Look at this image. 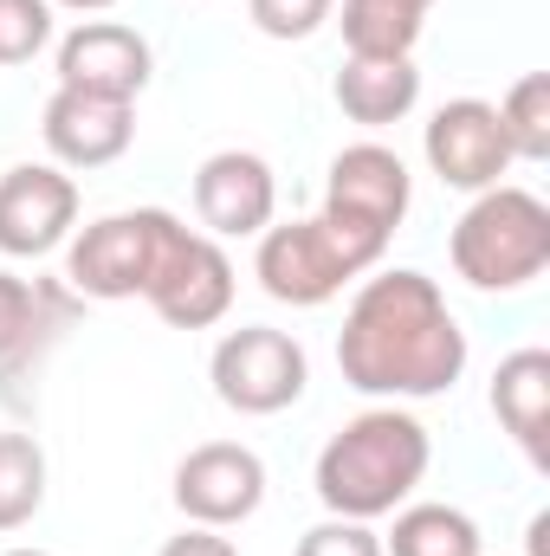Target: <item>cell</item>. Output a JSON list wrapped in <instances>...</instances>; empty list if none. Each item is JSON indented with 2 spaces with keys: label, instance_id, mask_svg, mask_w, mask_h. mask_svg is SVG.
Instances as JSON below:
<instances>
[{
  "label": "cell",
  "instance_id": "7402d4cb",
  "mask_svg": "<svg viewBox=\"0 0 550 556\" xmlns=\"http://www.w3.org/2000/svg\"><path fill=\"white\" fill-rule=\"evenodd\" d=\"M52 46V0H0V65H26Z\"/></svg>",
  "mask_w": 550,
  "mask_h": 556
},
{
  "label": "cell",
  "instance_id": "44dd1931",
  "mask_svg": "<svg viewBox=\"0 0 550 556\" xmlns=\"http://www.w3.org/2000/svg\"><path fill=\"white\" fill-rule=\"evenodd\" d=\"M39 324H46V291L26 285V278H13V273H0V369L33 350Z\"/></svg>",
  "mask_w": 550,
  "mask_h": 556
},
{
  "label": "cell",
  "instance_id": "52a82bcc",
  "mask_svg": "<svg viewBox=\"0 0 550 556\" xmlns=\"http://www.w3.org/2000/svg\"><path fill=\"white\" fill-rule=\"evenodd\" d=\"M363 273H370V266L330 233L324 214H317V220L266 227V233H260V253H253V278H260V291L278 298V304H298V311L330 304L350 278H363Z\"/></svg>",
  "mask_w": 550,
  "mask_h": 556
},
{
  "label": "cell",
  "instance_id": "5bb4252c",
  "mask_svg": "<svg viewBox=\"0 0 550 556\" xmlns=\"http://www.w3.org/2000/svg\"><path fill=\"white\" fill-rule=\"evenodd\" d=\"M46 149L59 168H111L130 142H137V104L117 98H91V91H52L46 98Z\"/></svg>",
  "mask_w": 550,
  "mask_h": 556
},
{
  "label": "cell",
  "instance_id": "8fae6325",
  "mask_svg": "<svg viewBox=\"0 0 550 556\" xmlns=\"http://www.w3.org/2000/svg\"><path fill=\"white\" fill-rule=\"evenodd\" d=\"M427 168L447 181V188H460V194H486V188H499V175L512 168V142L499 130V104H486V98H453V104H440L434 117H427Z\"/></svg>",
  "mask_w": 550,
  "mask_h": 556
},
{
  "label": "cell",
  "instance_id": "5b68a950",
  "mask_svg": "<svg viewBox=\"0 0 550 556\" xmlns=\"http://www.w3.org/2000/svg\"><path fill=\"white\" fill-rule=\"evenodd\" d=\"M175 233H182V220L162 214V207L104 214V220H91V227L72 233V247H65V278H72V291L104 298V304L142 298Z\"/></svg>",
  "mask_w": 550,
  "mask_h": 556
},
{
  "label": "cell",
  "instance_id": "4fadbf2b",
  "mask_svg": "<svg viewBox=\"0 0 550 556\" xmlns=\"http://www.w3.org/2000/svg\"><path fill=\"white\" fill-rule=\"evenodd\" d=\"M155 72V52L137 26L124 20H85L59 39V85L65 91H91V98H117L137 104L142 85Z\"/></svg>",
  "mask_w": 550,
  "mask_h": 556
},
{
  "label": "cell",
  "instance_id": "3957f363",
  "mask_svg": "<svg viewBox=\"0 0 550 556\" xmlns=\"http://www.w3.org/2000/svg\"><path fill=\"white\" fill-rule=\"evenodd\" d=\"M453 273L473 291H525L550 266V207L532 188H486L453 220Z\"/></svg>",
  "mask_w": 550,
  "mask_h": 556
},
{
  "label": "cell",
  "instance_id": "9c48e42d",
  "mask_svg": "<svg viewBox=\"0 0 550 556\" xmlns=\"http://www.w3.org/2000/svg\"><path fill=\"white\" fill-rule=\"evenodd\" d=\"M78 227V181L59 162H20L0 175V253L46 260Z\"/></svg>",
  "mask_w": 550,
  "mask_h": 556
},
{
  "label": "cell",
  "instance_id": "8992f818",
  "mask_svg": "<svg viewBox=\"0 0 550 556\" xmlns=\"http://www.w3.org/2000/svg\"><path fill=\"white\" fill-rule=\"evenodd\" d=\"M208 376H214V395L234 415H285L304 395L311 363H304L298 337H285L273 324H240V330H227L214 343Z\"/></svg>",
  "mask_w": 550,
  "mask_h": 556
},
{
  "label": "cell",
  "instance_id": "ba28073f",
  "mask_svg": "<svg viewBox=\"0 0 550 556\" xmlns=\"http://www.w3.org/2000/svg\"><path fill=\"white\" fill-rule=\"evenodd\" d=\"M175 505H182L188 525L234 531L266 505V459L240 440H201L175 466Z\"/></svg>",
  "mask_w": 550,
  "mask_h": 556
},
{
  "label": "cell",
  "instance_id": "2e32d148",
  "mask_svg": "<svg viewBox=\"0 0 550 556\" xmlns=\"http://www.w3.org/2000/svg\"><path fill=\"white\" fill-rule=\"evenodd\" d=\"M414 104H421V72L414 59H350L337 72V111L363 130H383V124H402Z\"/></svg>",
  "mask_w": 550,
  "mask_h": 556
},
{
  "label": "cell",
  "instance_id": "d4e9b609",
  "mask_svg": "<svg viewBox=\"0 0 550 556\" xmlns=\"http://www.w3.org/2000/svg\"><path fill=\"white\" fill-rule=\"evenodd\" d=\"M162 556H240L234 551V538H221V531H208V525H188V531H175Z\"/></svg>",
  "mask_w": 550,
  "mask_h": 556
},
{
  "label": "cell",
  "instance_id": "7c38bea8",
  "mask_svg": "<svg viewBox=\"0 0 550 556\" xmlns=\"http://www.w3.org/2000/svg\"><path fill=\"white\" fill-rule=\"evenodd\" d=\"M278 181L273 162L253 149H221L195 168V214L208 227V240H260L273 227Z\"/></svg>",
  "mask_w": 550,
  "mask_h": 556
},
{
  "label": "cell",
  "instance_id": "30bf717a",
  "mask_svg": "<svg viewBox=\"0 0 550 556\" xmlns=\"http://www.w3.org/2000/svg\"><path fill=\"white\" fill-rule=\"evenodd\" d=\"M149 311L162 317V324H175V330H208V324H221L227 311H234V260L221 253V240H208V233H175L168 240V253H162V266L149 278Z\"/></svg>",
  "mask_w": 550,
  "mask_h": 556
},
{
  "label": "cell",
  "instance_id": "484cf974",
  "mask_svg": "<svg viewBox=\"0 0 550 556\" xmlns=\"http://www.w3.org/2000/svg\"><path fill=\"white\" fill-rule=\"evenodd\" d=\"M52 7H72V13H111L117 0H52Z\"/></svg>",
  "mask_w": 550,
  "mask_h": 556
},
{
  "label": "cell",
  "instance_id": "4316f807",
  "mask_svg": "<svg viewBox=\"0 0 550 556\" xmlns=\"http://www.w3.org/2000/svg\"><path fill=\"white\" fill-rule=\"evenodd\" d=\"M0 556H52V551H0Z\"/></svg>",
  "mask_w": 550,
  "mask_h": 556
},
{
  "label": "cell",
  "instance_id": "7a4b0ae2",
  "mask_svg": "<svg viewBox=\"0 0 550 556\" xmlns=\"http://www.w3.org/2000/svg\"><path fill=\"white\" fill-rule=\"evenodd\" d=\"M434 440L409 408H363L357 420H343L324 453H317V498L330 518H357L376 525L396 505H409V492L427 479Z\"/></svg>",
  "mask_w": 550,
  "mask_h": 556
},
{
  "label": "cell",
  "instance_id": "9a60e30c",
  "mask_svg": "<svg viewBox=\"0 0 550 556\" xmlns=\"http://www.w3.org/2000/svg\"><path fill=\"white\" fill-rule=\"evenodd\" d=\"M492 415L525 446L532 466H550V350H512L492 376Z\"/></svg>",
  "mask_w": 550,
  "mask_h": 556
},
{
  "label": "cell",
  "instance_id": "cb8c5ba5",
  "mask_svg": "<svg viewBox=\"0 0 550 556\" xmlns=\"http://www.w3.org/2000/svg\"><path fill=\"white\" fill-rule=\"evenodd\" d=\"M298 556H383V538L357 518H324L298 538Z\"/></svg>",
  "mask_w": 550,
  "mask_h": 556
},
{
  "label": "cell",
  "instance_id": "6da1fadb",
  "mask_svg": "<svg viewBox=\"0 0 550 556\" xmlns=\"http://www.w3.org/2000/svg\"><path fill=\"white\" fill-rule=\"evenodd\" d=\"M337 369L357 395L376 402H427L466 376V330L447 311V291L427 273H376L343 311Z\"/></svg>",
  "mask_w": 550,
  "mask_h": 556
},
{
  "label": "cell",
  "instance_id": "e0dca14e",
  "mask_svg": "<svg viewBox=\"0 0 550 556\" xmlns=\"http://www.w3.org/2000/svg\"><path fill=\"white\" fill-rule=\"evenodd\" d=\"M434 0H343V46L350 59H409Z\"/></svg>",
  "mask_w": 550,
  "mask_h": 556
},
{
  "label": "cell",
  "instance_id": "603a6c76",
  "mask_svg": "<svg viewBox=\"0 0 550 556\" xmlns=\"http://www.w3.org/2000/svg\"><path fill=\"white\" fill-rule=\"evenodd\" d=\"M247 13L266 39H311L337 13V0H247Z\"/></svg>",
  "mask_w": 550,
  "mask_h": 556
},
{
  "label": "cell",
  "instance_id": "ac0fdd59",
  "mask_svg": "<svg viewBox=\"0 0 550 556\" xmlns=\"http://www.w3.org/2000/svg\"><path fill=\"white\" fill-rule=\"evenodd\" d=\"M383 556H486V551H479V525L460 505H396Z\"/></svg>",
  "mask_w": 550,
  "mask_h": 556
},
{
  "label": "cell",
  "instance_id": "ffe728a7",
  "mask_svg": "<svg viewBox=\"0 0 550 556\" xmlns=\"http://www.w3.org/2000/svg\"><path fill=\"white\" fill-rule=\"evenodd\" d=\"M499 130L512 142V162H550V72H525L505 91Z\"/></svg>",
  "mask_w": 550,
  "mask_h": 556
},
{
  "label": "cell",
  "instance_id": "277c9868",
  "mask_svg": "<svg viewBox=\"0 0 550 556\" xmlns=\"http://www.w3.org/2000/svg\"><path fill=\"white\" fill-rule=\"evenodd\" d=\"M409 201H414V181H409V162L383 142H350L337 149L330 162V181H324V220L330 233L376 273L396 227L409 220Z\"/></svg>",
  "mask_w": 550,
  "mask_h": 556
},
{
  "label": "cell",
  "instance_id": "d6986e66",
  "mask_svg": "<svg viewBox=\"0 0 550 556\" xmlns=\"http://www.w3.org/2000/svg\"><path fill=\"white\" fill-rule=\"evenodd\" d=\"M46 505V446L33 433H0V538L26 531Z\"/></svg>",
  "mask_w": 550,
  "mask_h": 556
}]
</instances>
